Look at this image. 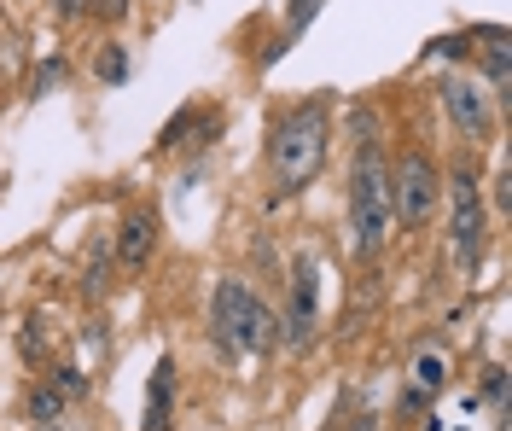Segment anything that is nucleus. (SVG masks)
I'll return each mask as SVG.
<instances>
[{"mask_svg": "<svg viewBox=\"0 0 512 431\" xmlns=\"http://www.w3.org/2000/svg\"><path fill=\"white\" fill-rule=\"evenodd\" d=\"M152 245H158V222H152L146 210H134V216L123 222V239H117V257H123V268H146Z\"/></svg>", "mask_w": 512, "mask_h": 431, "instance_id": "8", "label": "nucleus"}, {"mask_svg": "<svg viewBox=\"0 0 512 431\" xmlns=\"http://www.w3.org/2000/svg\"><path fill=\"white\" fill-rule=\"evenodd\" d=\"M489 41H495V47H489V59H483V65H489V82H495V88H501V94H507V88H512V59H507V35H501V30H489Z\"/></svg>", "mask_w": 512, "mask_h": 431, "instance_id": "10", "label": "nucleus"}, {"mask_svg": "<svg viewBox=\"0 0 512 431\" xmlns=\"http://www.w3.org/2000/svg\"><path fill=\"white\" fill-rule=\"evenodd\" d=\"M99 76H105V82H123L128 76V53L123 47H105V53H99Z\"/></svg>", "mask_w": 512, "mask_h": 431, "instance_id": "13", "label": "nucleus"}, {"mask_svg": "<svg viewBox=\"0 0 512 431\" xmlns=\"http://www.w3.org/2000/svg\"><path fill=\"white\" fill-rule=\"evenodd\" d=\"M169 408H175V362L163 356L152 373V397H146V431H169Z\"/></svg>", "mask_w": 512, "mask_h": 431, "instance_id": "9", "label": "nucleus"}, {"mask_svg": "<svg viewBox=\"0 0 512 431\" xmlns=\"http://www.w3.org/2000/svg\"><path fill=\"white\" fill-rule=\"evenodd\" d=\"M274 175L286 193H303L326 164V105H297L286 111V123L274 129Z\"/></svg>", "mask_w": 512, "mask_h": 431, "instance_id": "1", "label": "nucleus"}, {"mask_svg": "<svg viewBox=\"0 0 512 431\" xmlns=\"http://www.w3.org/2000/svg\"><path fill=\"white\" fill-rule=\"evenodd\" d=\"M309 332H315V263L303 257V263H297V280H291L286 344H291V350H303V344H309Z\"/></svg>", "mask_w": 512, "mask_h": 431, "instance_id": "7", "label": "nucleus"}, {"mask_svg": "<svg viewBox=\"0 0 512 431\" xmlns=\"http://www.w3.org/2000/svg\"><path fill=\"white\" fill-rule=\"evenodd\" d=\"M94 12H99V18H123L128 0H94Z\"/></svg>", "mask_w": 512, "mask_h": 431, "instance_id": "15", "label": "nucleus"}, {"mask_svg": "<svg viewBox=\"0 0 512 431\" xmlns=\"http://www.w3.org/2000/svg\"><path fill=\"white\" fill-rule=\"evenodd\" d=\"M30 414L41 420V426H53V420L64 414V397H59V391H47V385H41V391L30 397Z\"/></svg>", "mask_w": 512, "mask_h": 431, "instance_id": "12", "label": "nucleus"}, {"mask_svg": "<svg viewBox=\"0 0 512 431\" xmlns=\"http://www.w3.org/2000/svg\"><path fill=\"white\" fill-rule=\"evenodd\" d=\"M216 338L227 350H268L274 344V315L262 309L251 286H239V280L216 286Z\"/></svg>", "mask_w": 512, "mask_h": 431, "instance_id": "3", "label": "nucleus"}, {"mask_svg": "<svg viewBox=\"0 0 512 431\" xmlns=\"http://www.w3.org/2000/svg\"><path fill=\"white\" fill-rule=\"evenodd\" d=\"M443 379H448L443 356H419V362H414V385L425 391V397H431V391H443Z\"/></svg>", "mask_w": 512, "mask_h": 431, "instance_id": "11", "label": "nucleus"}, {"mask_svg": "<svg viewBox=\"0 0 512 431\" xmlns=\"http://www.w3.org/2000/svg\"><path fill=\"white\" fill-rule=\"evenodd\" d=\"M350 228H355V251L373 257L384 245L390 228V169H384L379 146L361 140L355 146V169H350Z\"/></svg>", "mask_w": 512, "mask_h": 431, "instance_id": "2", "label": "nucleus"}, {"mask_svg": "<svg viewBox=\"0 0 512 431\" xmlns=\"http://www.w3.org/2000/svg\"><path fill=\"white\" fill-rule=\"evenodd\" d=\"M483 391H489V397L501 402V397H507V373H501V367H489V379H483Z\"/></svg>", "mask_w": 512, "mask_h": 431, "instance_id": "14", "label": "nucleus"}, {"mask_svg": "<svg viewBox=\"0 0 512 431\" xmlns=\"http://www.w3.org/2000/svg\"><path fill=\"white\" fill-rule=\"evenodd\" d=\"M448 199H454V257L460 263H478V245H483V193H478V175L472 169H454L448 175Z\"/></svg>", "mask_w": 512, "mask_h": 431, "instance_id": "5", "label": "nucleus"}, {"mask_svg": "<svg viewBox=\"0 0 512 431\" xmlns=\"http://www.w3.org/2000/svg\"><path fill=\"white\" fill-rule=\"evenodd\" d=\"M390 204L402 216V228H425L437 210V164L425 152H402V164L390 175Z\"/></svg>", "mask_w": 512, "mask_h": 431, "instance_id": "4", "label": "nucleus"}, {"mask_svg": "<svg viewBox=\"0 0 512 431\" xmlns=\"http://www.w3.org/2000/svg\"><path fill=\"white\" fill-rule=\"evenodd\" d=\"M443 105H448V117H454V129H460V134H472V140L489 134V100H483L478 82L454 76V82L443 88Z\"/></svg>", "mask_w": 512, "mask_h": 431, "instance_id": "6", "label": "nucleus"}]
</instances>
